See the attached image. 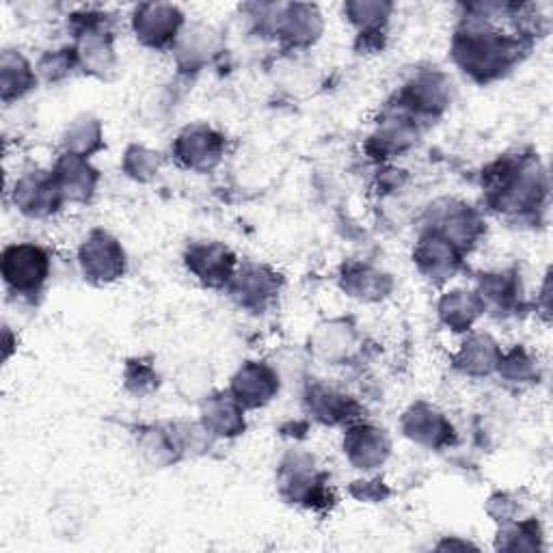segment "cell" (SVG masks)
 <instances>
[{
    "instance_id": "cell-11",
    "label": "cell",
    "mask_w": 553,
    "mask_h": 553,
    "mask_svg": "<svg viewBox=\"0 0 553 553\" xmlns=\"http://www.w3.org/2000/svg\"><path fill=\"white\" fill-rule=\"evenodd\" d=\"M497 361V348L489 337H474L463 350V363L471 372H489Z\"/></svg>"
},
{
    "instance_id": "cell-10",
    "label": "cell",
    "mask_w": 553,
    "mask_h": 553,
    "mask_svg": "<svg viewBox=\"0 0 553 553\" xmlns=\"http://www.w3.org/2000/svg\"><path fill=\"white\" fill-rule=\"evenodd\" d=\"M480 307L476 303L474 296H467L465 292H454L452 296L443 301L441 305V314L448 320V325H452L456 331L467 329L474 318L478 316Z\"/></svg>"
},
{
    "instance_id": "cell-8",
    "label": "cell",
    "mask_w": 553,
    "mask_h": 553,
    "mask_svg": "<svg viewBox=\"0 0 553 553\" xmlns=\"http://www.w3.org/2000/svg\"><path fill=\"white\" fill-rule=\"evenodd\" d=\"M420 264L430 275H452L456 266L454 247L448 238H433L420 249Z\"/></svg>"
},
{
    "instance_id": "cell-1",
    "label": "cell",
    "mask_w": 553,
    "mask_h": 553,
    "mask_svg": "<svg viewBox=\"0 0 553 553\" xmlns=\"http://www.w3.org/2000/svg\"><path fill=\"white\" fill-rule=\"evenodd\" d=\"M5 277L18 290H37L48 273V260L42 249L22 245L5 253Z\"/></svg>"
},
{
    "instance_id": "cell-5",
    "label": "cell",
    "mask_w": 553,
    "mask_h": 553,
    "mask_svg": "<svg viewBox=\"0 0 553 553\" xmlns=\"http://www.w3.org/2000/svg\"><path fill=\"white\" fill-rule=\"evenodd\" d=\"M232 255H229L227 249L219 245H204V247H195L188 255V266L204 279L210 286H217V283H223L232 271Z\"/></svg>"
},
{
    "instance_id": "cell-2",
    "label": "cell",
    "mask_w": 553,
    "mask_h": 553,
    "mask_svg": "<svg viewBox=\"0 0 553 553\" xmlns=\"http://www.w3.org/2000/svg\"><path fill=\"white\" fill-rule=\"evenodd\" d=\"M85 273L96 279H115L124 273V251L106 234H93L83 249Z\"/></svg>"
},
{
    "instance_id": "cell-4",
    "label": "cell",
    "mask_w": 553,
    "mask_h": 553,
    "mask_svg": "<svg viewBox=\"0 0 553 553\" xmlns=\"http://www.w3.org/2000/svg\"><path fill=\"white\" fill-rule=\"evenodd\" d=\"M275 389V376L266 368L258 366V363H249V366L242 368L234 379L236 400L249 404V407H258V404L271 400Z\"/></svg>"
},
{
    "instance_id": "cell-6",
    "label": "cell",
    "mask_w": 553,
    "mask_h": 553,
    "mask_svg": "<svg viewBox=\"0 0 553 553\" xmlns=\"http://www.w3.org/2000/svg\"><path fill=\"white\" fill-rule=\"evenodd\" d=\"M346 448L350 458H353L361 469H372L385 461L387 441L381 435V430L357 428V430H350Z\"/></svg>"
},
{
    "instance_id": "cell-9",
    "label": "cell",
    "mask_w": 553,
    "mask_h": 553,
    "mask_svg": "<svg viewBox=\"0 0 553 553\" xmlns=\"http://www.w3.org/2000/svg\"><path fill=\"white\" fill-rule=\"evenodd\" d=\"M206 426L217 430L219 435H236L242 424L240 411L234 400H210L206 409Z\"/></svg>"
},
{
    "instance_id": "cell-12",
    "label": "cell",
    "mask_w": 553,
    "mask_h": 553,
    "mask_svg": "<svg viewBox=\"0 0 553 553\" xmlns=\"http://www.w3.org/2000/svg\"><path fill=\"white\" fill-rule=\"evenodd\" d=\"M238 290L245 296V303L249 305L251 301H266L268 296L273 292V281L271 277H266L258 268H253V271L245 273L238 283Z\"/></svg>"
},
{
    "instance_id": "cell-3",
    "label": "cell",
    "mask_w": 553,
    "mask_h": 553,
    "mask_svg": "<svg viewBox=\"0 0 553 553\" xmlns=\"http://www.w3.org/2000/svg\"><path fill=\"white\" fill-rule=\"evenodd\" d=\"M180 24V13L169 5H143L134 18V26L145 44L163 46L175 35Z\"/></svg>"
},
{
    "instance_id": "cell-7",
    "label": "cell",
    "mask_w": 553,
    "mask_h": 553,
    "mask_svg": "<svg viewBox=\"0 0 553 553\" xmlns=\"http://www.w3.org/2000/svg\"><path fill=\"white\" fill-rule=\"evenodd\" d=\"M219 137H212L210 130H188L180 139L178 150L186 158L188 167H210L212 160L219 158Z\"/></svg>"
}]
</instances>
